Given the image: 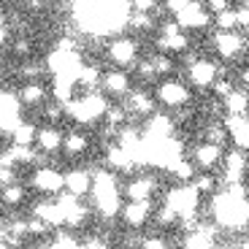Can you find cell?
<instances>
[{
	"mask_svg": "<svg viewBox=\"0 0 249 249\" xmlns=\"http://www.w3.org/2000/svg\"><path fill=\"white\" fill-rule=\"evenodd\" d=\"M81 249H111L108 247V241L103 236H98V233H92V236L84 238V244H81Z\"/></svg>",
	"mask_w": 249,
	"mask_h": 249,
	"instance_id": "33",
	"label": "cell"
},
{
	"mask_svg": "<svg viewBox=\"0 0 249 249\" xmlns=\"http://www.w3.org/2000/svg\"><path fill=\"white\" fill-rule=\"evenodd\" d=\"M157 46H160V54H181V52H187V46H190V41H187L184 30H176V33H162L160 38H157Z\"/></svg>",
	"mask_w": 249,
	"mask_h": 249,
	"instance_id": "20",
	"label": "cell"
},
{
	"mask_svg": "<svg viewBox=\"0 0 249 249\" xmlns=\"http://www.w3.org/2000/svg\"><path fill=\"white\" fill-rule=\"evenodd\" d=\"M133 3V11L138 14H152L157 8V0H130Z\"/></svg>",
	"mask_w": 249,
	"mask_h": 249,
	"instance_id": "36",
	"label": "cell"
},
{
	"mask_svg": "<svg viewBox=\"0 0 249 249\" xmlns=\"http://www.w3.org/2000/svg\"><path fill=\"white\" fill-rule=\"evenodd\" d=\"M187 79H190V84L198 89H212L214 87V81L219 79V71L217 65H214L212 60H195L187 65Z\"/></svg>",
	"mask_w": 249,
	"mask_h": 249,
	"instance_id": "9",
	"label": "cell"
},
{
	"mask_svg": "<svg viewBox=\"0 0 249 249\" xmlns=\"http://www.w3.org/2000/svg\"><path fill=\"white\" fill-rule=\"evenodd\" d=\"M214 49L222 60H236L244 49H247V41L238 30H231V33H217L214 36Z\"/></svg>",
	"mask_w": 249,
	"mask_h": 249,
	"instance_id": "13",
	"label": "cell"
},
{
	"mask_svg": "<svg viewBox=\"0 0 249 249\" xmlns=\"http://www.w3.org/2000/svg\"><path fill=\"white\" fill-rule=\"evenodd\" d=\"M238 84H241L238 89H244V92L249 95V68H244L241 73H238Z\"/></svg>",
	"mask_w": 249,
	"mask_h": 249,
	"instance_id": "42",
	"label": "cell"
},
{
	"mask_svg": "<svg viewBox=\"0 0 249 249\" xmlns=\"http://www.w3.org/2000/svg\"><path fill=\"white\" fill-rule=\"evenodd\" d=\"M190 3H193V0H165V6H168V11L174 14V17H179Z\"/></svg>",
	"mask_w": 249,
	"mask_h": 249,
	"instance_id": "40",
	"label": "cell"
},
{
	"mask_svg": "<svg viewBox=\"0 0 249 249\" xmlns=\"http://www.w3.org/2000/svg\"><path fill=\"white\" fill-rule=\"evenodd\" d=\"M247 165H249V155L244 149L225 152V160H222V184L225 187L241 184L244 176H247Z\"/></svg>",
	"mask_w": 249,
	"mask_h": 249,
	"instance_id": "4",
	"label": "cell"
},
{
	"mask_svg": "<svg viewBox=\"0 0 249 249\" xmlns=\"http://www.w3.org/2000/svg\"><path fill=\"white\" fill-rule=\"evenodd\" d=\"M238 27H244V30H249V3H241V8H238Z\"/></svg>",
	"mask_w": 249,
	"mask_h": 249,
	"instance_id": "41",
	"label": "cell"
},
{
	"mask_svg": "<svg viewBox=\"0 0 249 249\" xmlns=\"http://www.w3.org/2000/svg\"><path fill=\"white\" fill-rule=\"evenodd\" d=\"M222 111H225V117H244L247 119L249 117V95L236 87L222 100Z\"/></svg>",
	"mask_w": 249,
	"mask_h": 249,
	"instance_id": "19",
	"label": "cell"
},
{
	"mask_svg": "<svg viewBox=\"0 0 249 249\" xmlns=\"http://www.w3.org/2000/svg\"><path fill=\"white\" fill-rule=\"evenodd\" d=\"M62 141H65V133L57 124H44V127H38L36 149L41 155H57V152H62Z\"/></svg>",
	"mask_w": 249,
	"mask_h": 249,
	"instance_id": "14",
	"label": "cell"
},
{
	"mask_svg": "<svg viewBox=\"0 0 249 249\" xmlns=\"http://www.w3.org/2000/svg\"><path fill=\"white\" fill-rule=\"evenodd\" d=\"M100 92L106 95L108 100H124L127 95L133 92V84H130V76L124 73L122 68H111V71H103V79H100Z\"/></svg>",
	"mask_w": 249,
	"mask_h": 249,
	"instance_id": "5",
	"label": "cell"
},
{
	"mask_svg": "<svg viewBox=\"0 0 249 249\" xmlns=\"http://www.w3.org/2000/svg\"><path fill=\"white\" fill-rule=\"evenodd\" d=\"M190 160L195 162V168L203 171V174H209V171L219 168L225 160V146H217V143L212 141H198L193 146V152H190Z\"/></svg>",
	"mask_w": 249,
	"mask_h": 249,
	"instance_id": "3",
	"label": "cell"
},
{
	"mask_svg": "<svg viewBox=\"0 0 249 249\" xmlns=\"http://www.w3.org/2000/svg\"><path fill=\"white\" fill-rule=\"evenodd\" d=\"M62 114H65V103H60V100H52L49 106H46L44 117H46V122H49V124H54L57 119H62Z\"/></svg>",
	"mask_w": 249,
	"mask_h": 249,
	"instance_id": "32",
	"label": "cell"
},
{
	"mask_svg": "<svg viewBox=\"0 0 249 249\" xmlns=\"http://www.w3.org/2000/svg\"><path fill=\"white\" fill-rule=\"evenodd\" d=\"M141 249H171V241L160 233H152V236L141 238Z\"/></svg>",
	"mask_w": 249,
	"mask_h": 249,
	"instance_id": "29",
	"label": "cell"
},
{
	"mask_svg": "<svg viewBox=\"0 0 249 249\" xmlns=\"http://www.w3.org/2000/svg\"><path fill=\"white\" fill-rule=\"evenodd\" d=\"M33 217L44 219L49 228H65V212L60 209L57 200H41L33 206Z\"/></svg>",
	"mask_w": 249,
	"mask_h": 249,
	"instance_id": "17",
	"label": "cell"
},
{
	"mask_svg": "<svg viewBox=\"0 0 249 249\" xmlns=\"http://www.w3.org/2000/svg\"><path fill=\"white\" fill-rule=\"evenodd\" d=\"M152 65H155L157 76H165V79H171V73H174V60H168L165 54H155V57H152Z\"/></svg>",
	"mask_w": 249,
	"mask_h": 249,
	"instance_id": "28",
	"label": "cell"
},
{
	"mask_svg": "<svg viewBox=\"0 0 249 249\" xmlns=\"http://www.w3.org/2000/svg\"><path fill=\"white\" fill-rule=\"evenodd\" d=\"M233 89H236V84H233L231 79H217V81H214V87H212V92H214V98H217V100H225Z\"/></svg>",
	"mask_w": 249,
	"mask_h": 249,
	"instance_id": "31",
	"label": "cell"
},
{
	"mask_svg": "<svg viewBox=\"0 0 249 249\" xmlns=\"http://www.w3.org/2000/svg\"><path fill=\"white\" fill-rule=\"evenodd\" d=\"M36 138H38V127L33 122H25V119H19V124L11 130L14 146H36Z\"/></svg>",
	"mask_w": 249,
	"mask_h": 249,
	"instance_id": "23",
	"label": "cell"
},
{
	"mask_svg": "<svg viewBox=\"0 0 249 249\" xmlns=\"http://www.w3.org/2000/svg\"><path fill=\"white\" fill-rule=\"evenodd\" d=\"M14 52H17L19 57H30V52H33V44L27 41V38H19V41H14Z\"/></svg>",
	"mask_w": 249,
	"mask_h": 249,
	"instance_id": "39",
	"label": "cell"
},
{
	"mask_svg": "<svg viewBox=\"0 0 249 249\" xmlns=\"http://www.w3.org/2000/svg\"><path fill=\"white\" fill-rule=\"evenodd\" d=\"M176 22H179L181 30H195V27H209L212 17H209L206 8H200V3H195V0H193V3H190V6L176 17Z\"/></svg>",
	"mask_w": 249,
	"mask_h": 249,
	"instance_id": "16",
	"label": "cell"
},
{
	"mask_svg": "<svg viewBox=\"0 0 249 249\" xmlns=\"http://www.w3.org/2000/svg\"><path fill=\"white\" fill-rule=\"evenodd\" d=\"M27 198V190L25 184H8V187H0V203L3 206H22Z\"/></svg>",
	"mask_w": 249,
	"mask_h": 249,
	"instance_id": "24",
	"label": "cell"
},
{
	"mask_svg": "<svg viewBox=\"0 0 249 249\" xmlns=\"http://www.w3.org/2000/svg\"><path fill=\"white\" fill-rule=\"evenodd\" d=\"M176 133V122L171 114H152L146 122H143V136H146V141H168V138H174Z\"/></svg>",
	"mask_w": 249,
	"mask_h": 249,
	"instance_id": "11",
	"label": "cell"
},
{
	"mask_svg": "<svg viewBox=\"0 0 249 249\" xmlns=\"http://www.w3.org/2000/svg\"><path fill=\"white\" fill-rule=\"evenodd\" d=\"M127 25H130L133 30H152V27H155V22H152V14H138V11H133V17L127 19Z\"/></svg>",
	"mask_w": 249,
	"mask_h": 249,
	"instance_id": "30",
	"label": "cell"
},
{
	"mask_svg": "<svg viewBox=\"0 0 249 249\" xmlns=\"http://www.w3.org/2000/svg\"><path fill=\"white\" fill-rule=\"evenodd\" d=\"M8 184H19L17 168H0V187H8Z\"/></svg>",
	"mask_w": 249,
	"mask_h": 249,
	"instance_id": "35",
	"label": "cell"
},
{
	"mask_svg": "<svg viewBox=\"0 0 249 249\" xmlns=\"http://www.w3.org/2000/svg\"><path fill=\"white\" fill-rule=\"evenodd\" d=\"M106 111H108V98L103 92H92V89H87L81 98L65 103V114H68L73 122H79V124L103 122Z\"/></svg>",
	"mask_w": 249,
	"mask_h": 249,
	"instance_id": "1",
	"label": "cell"
},
{
	"mask_svg": "<svg viewBox=\"0 0 249 249\" xmlns=\"http://www.w3.org/2000/svg\"><path fill=\"white\" fill-rule=\"evenodd\" d=\"M44 73V68L41 65H36V62H30V65H22V76H25L27 81H38V76Z\"/></svg>",
	"mask_w": 249,
	"mask_h": 249,
	"instance_id": "37",
	"label": "cell"
},
{
	"mask_svg": "<svg viewBox=\"0 0 249 249\" xmlns=\"http://www.w3.org/2000/svg\"><path fill=\"white\" fill-rule=\"evenodd\" d=\"M122 106L127 108V117H136L146 122L152 114H157V98H155V92H146V89H133L124 98Z\"/></svg>",
	"mask_w": 249,
	"mask_h": 249,
	"instance_id": "8",
	"label": "cell"
},
{
	"mask_svg": "<svg viewBox=\"0 0 249 249\" xmlns=\"http://www.w3.org/2000/svg\"><path fill=\"white\" fill-rule=\"evenodd\" d=\"M214 25L219 27V33L236 30V27H238V14L228 8V11H222V14H217V17H214Z\"/></svg>",
	"mask_w": 249,
	"mask_h": 249,
	"instance_id": "26",
	"label": "cell"
},
{
	"mask_svg": "<svg viewBox=\"0 0 249 249\" xmlns=\"http://www.w3.org/2000/svg\"><path fill=\"white\" fill-rule=\"evenodd\" d=\"M119 217L130 231H141L149 219H155V206H152V200H124Z\"/></svg>",
	"mask_w": 249,
	"mask_h": 249,
	"instance_id": "7",
	"label": "cell"
},
{
	"mask_svg": "<svg viewBox=\"0 0 249 249\" xmlns=\"http://www.w3.org/2000/svg\"><path fill=\"white\" fill-rule=\"evenodd\" d=\"M46 87L41 81H25V87L19 89V103L22 106H38V103H44L46 100Z\"/></svg>",
	"mask_w": 249,
	"mask_h": 249,
	"instance_id": "22",
	"label": "cell"
},
{
	"mask_svg": "<svg viewBox=\"0 0 249 249\" xmlns=\"http://www.w3.org/2000/svg\"><path fill=\"white\" fill-rule=\"evenodd\" d=\"M65 193L76 195V198H87L92 193V171L87 168L65 171Z\"/></svg>",
	"mask_w": 249,
	"mask_h": 249,
	"instance_id": "15",
	"label": "cell"
},
{
	"mask_svg": "<svg viewBox=\"0 0 249 249\" xmlns=\"http://www.w3.org/2000/svg\"><path fill=\"white\" fill-rule=\"evenodd\" d=\"M228 3H231V0H206V11H212L214 17H217V14H222V11H228Z\"/></svg>",
	"mask_w": 249,
	"mask_h": 249,
	"instance_id": "38",
	"label": "cell"
},
{
	"mask_svg": "<svg viewBox=\"0 0 249 249\" xmlns=\"http://www.w3.org/2000/svg\"><path fill=\"white\" fill-rule=\"evenodd\" d=\"M49 233H52V228L44 222V219H38V217H30V219H27V236L44 238V236H49Z\"/></svg>",
	"mask_w": 249,
	"mask_h": 249,
	"instance_id": "27",
	"label": "cell"
},
{
	"mask_svg": "<svg viewBox=\"0 0 249 249\" xmlns=\"http://www.w3.org/2000/svg\"><path fill=\"white\" fill-rule=\"evenodd\" d=\"M136 73L141 76V79H155V76H157V71H155V65H152V57H149V60L136 62Z\"/></svg>",
	"mask_w": 249,
	"mask_h": 249,
	"instance_id": "34",
	"label": "cell"
},
{
	"mask_svg": "<svg viewBox=\"0 0 249 249\" xmlns=\"http://www.w3.org/2000/svg\"><path fill=\"white\" fill-rule=\"evenodd\" d=\"M0 30H6V17L0 14Z\"/></svg>",
	"mask_w": 249,
	"mask_h": 249,
	"instance_id": "43",
	"label": "cell"
},
{
	"mask_svg": "<svg viewBox=\"0 0 249 249\" xmlns=\"http://www.w3.org/2000/svg\"><path fill=\"white\" fill-rule=\"evenodd\" d=\"M108 60H111L117 68H130L133 62L138 60V44L127 36L114 38L111 44H108Z\"/></svg>",
	"mask_w": 249,
	"mask_h": 249,
	"instance_id": "12",
	"label": "cell"
},
{
	"mask_svg": "<svg viewBox=\"0 0 249 249\" xmlns=\"http://www.w3.org/2000/svg\"><path fill=\"white\" fill-rule=\"evenodd\" d=\"M157 193V181L149 174H133L127 184L122 187L124 200H152Z\"/></svg>",
	"mask_w": 249,
	"mask_h": 249,
	"instance_id": "10",
	"label": "cell"
},
{
	"mask_svg": "<svg viewBox=\"0 0 249 249\" xmlns=\"http://www.w3.org/2000/svg\"><path fill=\"white\" fill-rule=\"evenodd\" d=\"M155 98L160 106L171 108V111H179V108H184L193 100V89L181 79H162L155 87Z\"/></svg>",
	"mask_w": 249,
	"mask_h": 249,
	"instance_id": "2",
	"label": "cell"
},
{
	"mask_svg": "<svg viewBox=\"0 0 249 249\" xmlns=\"http://www.w3.org/2000/svg\"><path fill=\"white\" fill-rule=\"evenodd\" d=\"M193 187H195V193L198 195H209V198H214L217 190H219V179L212 176V174H198L193 179Z\"/></svg>",
	"mask_w": 249,
	"mask_h": 249,
	"instance_id": "25",
	"label": "cell"
},
{
	"mask_svg": "<svg viewBox=\"0 0 249 249\" xmlns=\"http://www.w3.org/2000/svg\"><path fill=\"white\" fill-rule=\"evenodd\" d=\"M168 174L174 184H193V179L198 176V168H195V162L190 157H181L179 162H174L168 168Z\"/></svg>",
	"mask_w": 249,
	"mask_h": 249,
	"instance_id": "21",
	"label": "cell"
},
{
	"mask_svg": "<svg viewBox=\"0 0 249 249\" xmlns=\"http://www.w3.org/2000/svg\"><path fill=\"white\" fill-rule=\"evenodd\" d=\"M89 152V136L84 130H68L65 133V141H62V155L76 160V157H84Z\"/></svg>",
	"mask_w": 249,
	"mask_h": 249,
	"instance_id": "18",
	"label": "cell"
},
{
	"mask_svg": "<svg viewBox=\"0 0 249 249\" xmlns=\"http://www.w3.org/2000/svg\"><path fill=\"white\" fill-rule=\"evenodd\" d=\"M33 187H36L38 193L44 195H60L65 193V174L57 171L54 165H41V168L33 171Z\"/></svg>",
	"mask_w": 249,
	"mask_h": 249,
	"instance_id": "6",
	"label": "cell"
}]
</instances>
